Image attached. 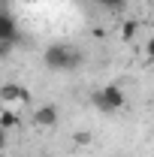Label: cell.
<instances>
[{"label":"cell","instance_id":"cell-1","mask_svg":"<svg viewBox=\"0 0 154 157\" xmlns=\"http://www.w3.org/2000/svg\"><path fill=\"white\" fill-rule=\"evenodd\" d=\"M42 63L55 73H73L82 67V52L67 45V42H52L45 52H42Z\"/></svg>","mask_w":154,"mask_h":157},{"label":"cell","instance_id":"cell-2","mask_svg":"<svg viewBox=\"0 0 154 157\" xmlns=\"http://www.w3.org/2000/svg\"><path fill=\"white\" fill-rule=\"evenodd\" d=\"M91 106H94L97 112H118L121 106H124V91L118 88V85H103V88H97L91 91Z\"/></svg>","mask_w":154,"mask_h":157},{"label":"cell","instance_id":"cell-3","mask_svg":"<svg viewBox=\"0 0 154 157\" xmlns=\"http://www.w3.org/2000/svg\"><path fill=\"white\" fill-rule=\"evenodd\" d=\"M0 103L3 106H24V103H30V91L18 82H6V85H0Z\"/></svg>","mask_w":154,"mask_h":157},{"label":"cell","instance_id":"cell-4","mask_svg":"<svg viewBox=\"0 0 154 157\" xmlns=\"http://www.w3.org/2000/svg\"><path fill=\"white\" fill-rule=\"evenodd\" d=\"M0 42H9V45L18 42V21L6 9H0Z\"/></svg>","mask_w":154,"mask_h":157},{"label":"cell","instance_id":"cell-5","mask_svg":"<svg viewBox=\"0 0 154 157\" xmlns=\"http://www.w3.org/2000/svg\"><path fill=\"white\" fill-rule=\"evenodd\" d=\"M58 109L52 106V103H42L37 112H33V124L37 127H42V130H52V127H58Z\"/></svg>","mask_w":154,"mask_h":157},{"label":"cell","instance_id":"cell-6","mask_svg":"<svg viewBox=\"0 0 154 157\" xmlns=\"http://www.w3.org/2000/svg\"><path fill=\"white\" fill-rule=\"evenodd\" d=\"M18 124H21L18 112H0V127H3V130H9V127H18Z\"/></svg>","mask_w":154,"mask_h":157},{"label":"cell","instance_id":"cell-7","mask_svg":"<svg viewBox=\"0 0 154 157\" xmlns=\"http://www.w3.org/2000/svg\"><path fill=\"white\" fill-rule=\"evenodd\" d=\"M97 6H103V9H109V12H118V9H124L127 6V0H94Z\"/></svg>","mask_w":154,"mask_h":157},{"label":"cell","instance_id":"cell-8","mask_svg":"<svg viewBox=\"0 0 154 157\" xmlns=\"http://www.w3.org/2000/svg\"><path fill=\"white\" fill-rule=\"evenodd\" d=\"M133 33H136V21H127V24L121 27V36H124V39H130Z\"/></svg>","mask_w":154,"mask_h":157},{"label":"cell","instance_id":"cell-9","mask_svg":"<svg viewBox=\"0 0 154 157\" xmlns=\"http://www.w3.org/2000/svg\"><path fill=\"white\" fill-rule=\"evenodd\" d=\"M9 52H12V45H9V42H0V58H6Z\"/></svg>","mask_w":154,"mask_h":157},{"label":"cell","instance_id":"cell-10","mask_svg":"<svg viewBox=\"0 0 154 157\" xmlns=\"http://www.w3.org/2000/svg\"><path fill=\"white\" fill-rule=\"evenodd\" d=\"M145 52H148V58H154V36L148 39V45H145Z\"/></svg>","mask_w":154,"mask_h":157},{"label":"cell","instance_id":"cell-11","mask_svg":"<svg viewBox=\"0 0 154 157\" xmlns=\"http://www.w3.org/2000/svg\"><path fill=\"white\" fill-rule=\"evenodd\" d=\"M3 148H6V130L0 127V151H3Z\"/></svg>","mask_w":154,"mask_h":157}]
</instances>
